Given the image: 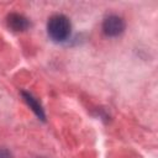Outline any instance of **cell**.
Returning <instances> with one entry per match:
<instances>
[{
    "label": "cell",
    "mask_w": 158,
    "mask_h": 158,
    "mask_svg": "<svg viewBox=\"0 0 158 158\" xmlns=\"http://www.w3.org/2000/svg\"><path fill=\"white\" fill-rule=\"evenodd\" d=\"M70 30H72V26H70L69 19L60 14L53 15L52 17H49L47 22L48 36L56 42L65 41L70 35Z\"/></svg>",
    "instance_id": "obj_1"
},
{
    "label": "cell",
    "mask_w": 158,
    "mask_h": 158,
    "mask_svg": "<svg viewBox=\"0 0 158 158\" xmlns=\"http://www.w3.org/2000/svg\"><path fill=\"white\" fill-rule=\"evenodd\" d=\"M125 30V21L117 15L107 16L102 22V31L109 37H116L121 35Z\"/></svg>",
    "instance_id": "obj_2"
},
{
    "label": "cell",
    "mask_w": 158,
    "mask_h": 158,
    "mask_svg": "<svg viewBox=\"0 0 158 158\" xmlns=\"http://www.w3.org/2000/svg\"><path fill=\"white\" fill-rule=\"evenodd\" d=\"M6 22H7L9 28H11V30L15 31V32L25 31V30H27V27L30 26L28 20H27L23 15L16 14V12L10 14V15L7 16V19H6Z\"/></svg>",
    "instance_id": "obj_3"
},
{
    "label": "cell",
    "mask_w": 158,
    "mask_h": 158,
    "mask_svg": "<svg viewBox=\"0 0 158 158\" xmlns=\"http://www.w3.org/2000/svg\"><path fill=\"white\" fill-rule=\"evenodd\" d=\"M21 94H22L23 99L26 100V102L30 105V107L33 110V112H35L41 120H44V112H43V109H42V106L40 105V102H38L31 94H28V93H26V91H22Z\"/></svg>",
    "instance_id": "obj_4"
},
{
    "label": "cell",
    "mask_w": 158,
    "mask_h": 158,
    "mask_svg": "<svg viewBox=\"0 0 158 158\" xmlns=\"http://www.w3.org/2000/svg\"><path fill=\"white\" fill-rule=\"evenodd\" d=\"M0 158H11V153L7 149H0Z\"/></svg>",
    "instance_id": "obj_5"
}]
</instances>
